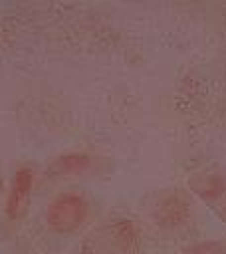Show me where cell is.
<instances>
[{
	"instance_id": "1",
	"label": "cell",
	"mask_w": 226,
	"mask_h": 254,
	"mask_svg": "<svg viewBox=\"0 0 226 254\" xmlns=\"http://www.w3.org/2000/svg\"><path fill=\"white\" fill-rule=\"evenodd\" d=\"M91 198L83 189L57 190L44 208V224L52 234H77L91 218Z\"/></svg>"
},
{
	"instance_id": "2",
	"label": "cell",
	"mask_w": 226,
	"mask_h": 254,
	"mask_svg": "<svg viewBox=\"0 0 226 254\" xmlns=\"http://www.w3.org/2000/svg\"><path fill=\"white\" fill-rule=\"evenodd\" d=\"M151 222L167 234L186 232L194 222V204L188 192L180 189H165L153 194L147 206Z\"/></svg>"
},
{
	"instance_id": "3",
	"label": "cell",
	"mask_w": 226,
	"mask_h": 254,
	"mask_svg": "<svg viewBox=\"0 0 226 254\" xmlns=\"http://www.w3.org/2000/svg\"><path fill=\"white\" fill-rule=\"evenodd\" d=\"M89 238L107 254H135L141 246V226L131 216H111Z\"/></svg>"
},
{
	"instance_id": "4",
	"label": "cell",
	"mask_w": 226,
	"mask_h": 254,
	"mask_svg": "<svg viewBox=\"0 0 226 254\" xmlns=\"http://www.w3.org/2000/svg\"><path fill=\"white\" fill-rule=\"evenodd\" d=\"M36 185H38V171L34 165L24 163L14 171L4 200V214L10 222H18L28 214Z\"/></svg>"
},
{
	"instance_id": "5",
	"label": "cell",
	"mask_w": 226,
	"mask_h": 254,
	"mask_svg": "<svg viewBox=\"0 0 226 254\" xmlns=\"http://www.w3.org/2000/svg\"><path fill=\"white\" fill-rule=\"evenodd\" d=\"M99 165V159L93 153L87 151H65L56 155L48 167L44 169L42 175H38L40 183H48L54 185L57 181H67V179H75L87 173H93Z\"/></svg>"
},
{
	"instance_id": "6",
	"label": "cell",
	"mask_w": 226,
	"mask_h": 254,
	"mask_svg": "<svg viewBox=\"0 0 226 254\" xmlns=\"http://www.w3.org/2000/svg\"><path fill=\"white\" fill-rule=\"evenodd\" d=\"M188 189L194 196L210 206H220L226 200V173L218 167H208L188 177Z\"/></svg>"
},
{
	"instance_id": "7",
	"label": "cell",
	"mask_w": 226,
	"mask_h": 254,
	"mask_svg": "<svg viewBox=\"0 0 226 254\" xmlns=\"http://www.w3.org/2000/svg\"><path fill=\"white\" fill-rule=\"evenodd\" d=\"M182 254H226V238H208V240H194L188 242Z\"/></svg>"
},
{
	"instance_id": "8",
	"label": "cell",
	"mask_w": 226,
	"mask_h": 254,
	"mask_svg": "<svg viewBox=\"0 0 226 254\" xmlns=\"http://www.w3.org/2000/svg\"><path fill=\"white\" fill-rule=\"evenodd\" d=\"M79 254H107L97 242H93L91 238H85L81 242V248H79Z\"/></svg>"
},
{
	"instance_id": "9",
	"label": "cell",
	"mask_w": 226,
	"mask_h": 254,
	"mask_svg": "<svg viewBox=\"0 0 226 254\" xmlns=\"http://www.w3.org/2000/svg\"><path fill=\"white\" fill-rule=\"evenodd\" d=\"M220 216H222V218L226 220V200H224V202L220 204Z\"/></svg>"
},
{
	"instance_id": "10",
	"label": "cell",
	"mask_w": 226,
	"mask_h": 254,
	"mask_svg": "<svg viewBox=\"0 0 226 254\" xmlns=\"http://www.w3.org/2000/svg\"><path fill=\"white\" fill-rule=\"evenodd\" d=\"M4 190V179H2V171H0V192Z\"/></svg>"
}]
</instances>
